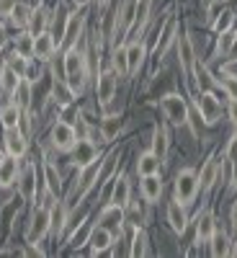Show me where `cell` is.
Masks as SVG:
<instances>
[{"label": "cell", "mask_w": 237, "mask_h": 258, "mask_svg": "<svg viewBox=\"0 0 237 258\" xmlns=\"http://www.w3.org/2000/svg\"><path fill=\"white\" fill-rule=\"evenodd\" d=\"M62 68H64V80L72 88V93L83 96L85 85H88V57L77 44L62 52Z\"/></svg>", "instance_id": "cell-1"}, {"label": "cell", "mask_w": 237, "mask_h": 258, "mask_svg": "<svg viewBox=\"0 0 237 258\" xmlns=\"http://www.w3.org/2000/svg\"><path fill=\"white\" fill-rule=\"evenodd\" d=\"M160 111H163V116H165V121L170 126H186L188 116H191V106H188V101L181 93L170 91V93H165L160 98Z\"/></svg>", "instance_id": "cell-2"}, {"label": "cell", "mask_w": 237, "mask_h": 258, "mask_svg": "<svg viewBox=\"0 0 237 258\" xmlns=\"http://www.w3.org/2000/svg\"><path fill=\"white\" fill-rule=\"evenodd\" d=\"M199 197V170L196 168H183L178 170L176 183H173V199L183 207H191Z\"/></svg>", "instance_id": "cell-3"}, {"label": "cell", "mask_w": 237, "mask_h": 258, "mask_svg": "<svg viewBox=\"0 0 237 258\" xmlns=\"http://www.w3.org/2000/svg\"><path fill=\"white\" fill-rule=\"evenodd\" d=\"M193 111H196V116H199L206 126H214V124L222 119V101H219L217 93H214V88L199 91L196 101H193Z\"/></svg>", "instance_id": "cell-4"}, {"label": "cell", "mask_w": 237, "mask_h": 258, "mask_svg": "<svg viewBox=\"0 0 237 258\" xmlns=\"http://www.w3.org/2000/svg\"><path fill=\"white\" fill-rule=\"evenodd\" d=\"M52 230V212L49 207H41L36 204L34 212H31V217H29V227H26V243L31 245H39L41 240L49 235Z\"/></svg>", "instance_id": "cell-5"}, {"label": "cell", "mask_w": 237, "mask_h": 258, "mask_svg": "<svg viewBox=\"0 0 237 258\" xmlns=\"http://www.w3.org/2000/svg\"><path fill=\"white\" fill-rule=\"evenodd\" d=\"M116 91H119V75H116V70L114 68L101 70L98 78H96V98H98V106L103 111L114 103Z\"/></svg>", "instance_id": "cell-6"}, {"label": "cell", "mask_w": 237, "mask_h": 258, "mask_svg": "<svg viewBox=\"0 0 237 258\" xmlns=\"http://www.w3.org/2000/svg\"><path fill=\"white\" fill-rule=\"evenodd\" d=\"M49 142L57 153H70L77 142V132H75V124L72 121H64V119H57L49 129Z\"/></svg>", "instance_id": "cell-7"}, {"label": "cell", "mask_w": 237, "mask_h": 258, "mask_svg": "<svg viewBox=\"0 0 237 258\" xmlns=\"http://www.w3.org/2000/svg\"><path fill=\"white\" fill-rule=\"evenodd\" d=\"M70 155H72L75 170H83V168H88V165H93V163L101 160L98 145H96V140H91V137H77L75 147L70 150Z\"/></svg>", "instance_id": "cell-8"}, {"label": "cell", "mask_w": 237, "mask_h": 258, "mask_svg": "<svg viewBox=\"0 0 237 258\" xmlns=\"http://www.w3.org/2000/svg\"><path fill=\"white\" fill-rule=\"evenodd\" d=\"M98 225H103V227H109L116 238H121V232H124V225H126V209L124 207H119V204H114V202H109L101 212H98Z\"/></svg>", "instance_id": "cell-9"}, {"label": "cell", "mask_w": 237, "mask_h": 258, "mask_svg": "<svg viewBox=\"0 0 237 258\" xmlns=\"http://www.w3.org/2000/svg\"><path fill=\"white\" fill-rule=\"evenodd\" d=\"M176 47H178V62H181L183 75L193 78V68H196V49H193V41H191L188 31H178Z\"/></svg>", "instance_id": "cell-10"}, {"label": "cell", "mask_w": 237, "mask_h": 258, "mask_svg": "<svg viewBox=\"0 0 237 258\" xmlns=\"http://www.w3.org/2000/svg\"><path fill=\"white\" fill-rule=\"evenodd\" d=\"M3 150L6 155H13V158H26L29 153V135L24 132V129H6L3 132Z\"/></svg>", "instance_id": "cell-11"}, {"label": "cell", "mask_w": 237, "mask_h": 258, "mask_svg": "<svg viewBox=\"0 0 237 258\" xmlns=\"http://www.w3.org/2000/svg\"><path fill=\"white\" fill-rule=\"evenodd\" d=\"M18 197L29 202V204H36V191H39V173H36V165H26L24 170H21L18 176Z\"/></svg>", "instance_id": "cell-12"}, {"label": "cell", "mask_w": 237, "mask_h": 258, "mask_svg": "<svg viewBox=\"0 0 237 258\" xmlns=\"http://www.w3.org/2000/svg\"><path fill=\"white\" fill-rule=\"evenodd\" d=\"M116 243V235L109 230V227H103V225H93V230H91V238H88V250H91V255H101V253H106L111 245Z\"/></svg>", "instance_id": "cell-13"}, {"label": "cell", "mask_w": 237, "mask_h": 258, "mask_svg": "<svg viewBox=\"0 0 237 258\" xmlns=\"http://www.w3.org/2000/svg\"><path fill=\"white\" fill-rule=\"evenodd\" d=\"M124 47H126V62H129V78H134L144 64L147 44H144L142 36H134V41H129V44H124Z\"/></svg>", "instance_id": "cell-14"}, {"label": "cell", "mask_w": 237, "mask_h": 258, "mask_svg": "<svg viewBox=\"0 0 237 258\" xmlns=\"http://www.w3.org/2000/svg\"><path fill=\"white\" fill-rule=\"evenodd\" d=\"M163 191H165V183H163V176L160 173H152V176H142L139 181V194L147 204H157L163 199Z\"/></svg>", "instance_id": "cell-15"}, {"label": "cell", "mask_w": 237, "mask_h": 258, "mask_svg": "<svg viewBox=\"0 0 237 258\" xmlns=\"http://www.w3.org/2000/svg\"><path fill=\"white\" fill-rule=\"evenodd\" d=\"M124 132V116L121 114H103L101 116V126H98V135H101V142H114L119 140V135Z\"/></svg>", "instance_id": "cell-16"}, {"label": "cell", "mask_w": 237, "mask_h": 258, "mask_svg": "<svg viewBox=\"0 0 237 258\" xmlns=\"http://www.w3.org/2000/svg\"><path fill=\"white\" fill-rule=\"evenodd\" d=\"M176 39H178V21H176V18H168L165 26H163V31H160L157 44H155V59H157V62L168 54L170 47L176 44Z\"/></svg>", "instance_id": "cell-17"}, {"label": "cell", "mask_w": 237, "mask_h": 258, "mask_svg": "<svg viewBox=\"0 0 237 258\" xmlns=\"http://www.w3.org/2000/svg\"><path fill=\"white\" fill-rule=\"evenodd\" d=\"M21 176V160L13 155L0 158V188H13Z\"/></svg>", "instance_id": "cell-18"}, {"label": "cell", "mask_w": 237, "mask_h": 258, "mask_svg": "<svg viewBox=\"0 0 237 258\" xmlns=\"http://www.w3.org/2000/svg\"><path fill=\"white\" fill-rule=\"evenodd\" d=\"M49 212H52V230H49V235L57 240V238H62L64 227H67V222H70V207L64 204L62 199H54Z\"/></svg>", "instance_id": "cell-19"}, {"label": "cell", "mask_w": 237, "mask_h": 258, "mask_svg": "<svg viewBox=\"0 0 237 258\" xmlns=\"http://www.w3.org/2000/svg\"><path fill=\"white\" fill-rule=\"evenodd\" d=\"M219 173H222V165L214 160V155L206 158V163H204L201 170H199V191H201V194H209V191L214 188V183L219 181Z\"/></svg>", "instance_id": "cell-20"}, {"label": "cell", "mask_w": 237, "mask_h": 258, "mask_svg": "<svg viewBox=\"0 0 237 258\" xmlns=\"http://www.w3.org/2000/svg\"><path fill=\"white\" fill-rule=\"evenodd\" d=\"M41 178H44V188L49 191L52 199H59L62 197V176L52 160H44L41 163Z\"/></svg>", "instance_id": "cell-21"}, {"label": "cell", "mask_w": 237, "mask_h": 258, "mask_svg": "<svg viewBox=\"0 0 237 258\" xmlns=\"http://www.w3.org/2000/svg\"><path fill=\"white\" fill-rule=\"evenodd\" d=\"M57 41H54V36H52V31H41V34H36V41H34V57L39 59V62H49L54 54H57Z\"/></svg>", "instance_id": "cell-22"}, {"label": "cell", "mask_w": 237, "mask_h": 258, "mask_svg": "<svg viewBox=\"0 0 237 258\" xmlns=\"http://www.w3.org/2000/svg\"><path fill=\"white\" fill-rule=\"evenodd\" d=\"M168 225H170V230H173L176 235H183L186 232V227H188V212H186V207L183 204H178L176 199L168 204Z\"/></svg>", "instance_id": "cell-23"}, {"label": "cell", "mask_w": 237, "mask_h": 258, "mask_svg": "<svg viewBox=\"0 0 237 258\" xmlns=\"http://www.w3.org/2000/svg\"><path fill=\"white\" fill-rule=\"evenodd\" d=\"M152 153L165 163L168 160V153H170V132H168V126L163 124V121H157L155 124V129H152Z\"/></svg>", "instance_id": "cell-24"}, {"label": "cell", "mask_w": 237, "mask_h": 258, "mask_svg": "<svg viewBox=\"0 0 237 258\" xmlns=\"http://www.w3.org/2000/svg\"><path fill=\"white\" fill-rule=\"evenodd\" d=\"M217 232V220H214V212H204L199 214V220H196V245H209L211 240V235Z\"/></svg>", "instance_id": "cell-25"}, {"label": "cell", "mask_w": 237, "mask_h": 258, "mask_svg": "<svg viewBox=\"0 0 237 258\" xmlns=\"http://www.w3.org/2000/svg\"><path fill=\"white\" fill-rule=\"evenodd\" d=\"M24 119H26V111L21 109V106H16L13 101L0 109V126L3 129H18L24 124Z\"/></svg>", "instance_id": "cell-26"}, {"label": "cell", "mask_w": 237, "mask_h": 258, "mask_svg": "<svg viewBox=\"0 0 237 258\" xmlns=\"http://www.w3.org/2000/svg\"><path fill=\"white\" fill-rule=\"evenodd\" d=\"M163 165H165V163L152 153V150H144V153H139V155H137V173H139V178H142V176L160 173Z\"/></svg>", "instance_id": "cell-27"}, {"label": "cell", "mask_w": 237, "mask_h": 258, "mask_svg": "<svg viewBox=\"0 0 237 258\" xmlns=\"http://www.w3.org/2000/svg\"><path fill=\"white\" fill-rule=\"evenodd\" d=\"M109 202H114V204H119V207H124V209H126L129 202H132V183H129L126 176H116V178H114L111 199H109Z\"/></svg>", "instance_id": "cell-28"}, {"label": "cell", "mask_w": 237, "mask_h": 258, "mask_svg": "<svg viewBox=\"0 0 237 258\" xmlns=\"http://www.w3.org/2000/svg\"><path fill=\"white\" fill-rule=\"evenodd\" d=\"M83 29H85V16H80V13H72L70 16V24H67V31H64V39H62V52L64 49H70V47H75L77 44V36L83 34Z\"/></svg>", "instance_id": "cell-29"}, {"label": "cell", "mask_w": 237, "mask_h": 258, "mask_svg": "<svg viewBox=\"0 0 237 258\" xmlns=\"http://www.w3.org/2000/svg\"><path fill=\"white\" fill-rule=\"evenodd\" d=\"M149 253V238H147V230L142 225H134L132 227V240H129V255H147Z\"/></svg>", "instance_id": "cell-30"}, {"label": "cell", "mask_w": 237, "mask_h": 258, "mask_svg": "<svg viewBox=\"0 0 237 258\" xmlns=\"http://www.w3.org/2000/svg\"><path fill=\"white\" fill-rule=\"evenodd\" d=\"M54 103H57V109H62V106H70V103H75V93H72V88L67 85V80H57L54 78V83H52V96H49Z\"/></svg>", "instance_id": "cell-31"}, {"label": "cell", "mask_w": 237, "mask_h": 258, "mask_svg": "<svg viewBox=\"0 0 237 258\" xmlns=\"http://www.w3.org/2000/svg\"><path fill=\"white\" fill-rule=\"evenodd\" d=\"M209 253L217 255V258L232 255V238H229V232H224V230L217 227V232H214L211 240H209Z\"/></svg>", "instance_id": "cell-32"}, {"label": "cell", "mask_w": 237, "mask_h": 258, "mask_svg": "<svg viewBox=\"0 0 237 258\" xmlns=\"http://www.w3.org/2000/svg\"><path fill=\"white\" fill-rule=\"evenodd\" d=\"M214 88H222V93L227 98H237V75L227 68H222L217 75H214Z\"/></svg>", "instance_id": "cell-33"}, {"label": "cell", "mask_w": 237, "mask_h": 258, "mask_svg": "<svg viewBox=\"0 0 237 258\" xmlns=\"http://www.w3.org/2000/svg\"><path fill=\"white\" fill-rule=\"evenodd\" d=\"M49 24H52V11H47L44 6H36L31 13V21H29V31L36 36L41 31H49Z\"/></svg>", "instance_id": "cell-34"}, {"label": "cell", "mask_w": 237, "mask_h": 258, "mask_svg": "<svg viewBox=\"0 0 237 258\" xmlns=\"http://www.w3.org/2000/svg\"><path fill=\"white\" fill-rule=\"evenodd\" d=\"M70 16L72 13H67L64 8H59V11H54L52 13V36H54V41H57V47H62V39H64V31H67V24H70Z\"/></svg>", "instance_id": "cell-35"}, {"label": "cell", "mask_w": 237, "mask_h": 258, "mask_svg": "<svg viewBox=\"0 0 237 258\" xmlns=\"http://www.w3.org/2000/svg\"><path fill=\"white\" fill-rule=\"evenodd\" d=\"M31 13H34V6L26 3V0H18V6L13 8V13H11L8 18H11V24H13L16 29H29Z\"/></svg>", "instance_id": "cell-36"}, {"label": "cell", "mask_w": 237, "mask_h": 258, "mask_svg": "<svg viewBox=\"0 0 237 258\" xmlns=\"http://www.w3.org/2000/svg\"><path fill=\"white\" fill-rule=\"evenodd\" d=\"M31 98H34V96H31V80L24 78V80L18 83V88L11 93V101H13L16 106H21V109L29 114V109H31Z\"/></svg>", "instance_id": "cell-37"}, {"label": "cell", "mask_w": 237, "mask_h": 258, "mask_svg": "<svg viewBox=\"0 0 237 258\" xmlns=\"http://www.w3.org/2000/svg\"><path fill=\"white\" fill-rule=\"evenodd\" d=\"M149 13H152V0H137V21H134V36H142L147 24H149Z\"/></svg>", "instance_id": "cell-38"}, {"label": "cell", "mask_w": 237, "mask_h": 258, "mask_svg": "<svg viewBox=\"0 0 237 258\" xmlns=\"http://www.w3.org/2000/svg\"><path fill=\"white\" fill-rule=\"evenodd\" d=\"M21 80H24V78H18V75L8 68V64L3 62V68H0V91H3V93L11 98V93L18 88V83H21Z\"/></svg>", "instance_id": "cell-39"}, {"label": "cell", "mask_w": 237, "mask_h": 258, "mask_svg": "<svg viewBox=\"0 0 237 258\" xmlns=\"http://www.w3.org/2000/svg\"><path fill=\"white\" fill-rule=\"evenodd\" d=\"M6 64L18 75V78H29V70H31V59L24 57V54H18L16 49L11 52V57L6 59Z\"/></svg>", "instance_id": "cell-40"}, {"label": "cell", "mask_w": 237, "mask_h": 258, "mask_svg": "<svg viewBox=\"0 0 237 258\" xmlns=\"http://www.w3.org/2000/svg\"><path fill=\"white\" fill-rule=\"evenodd\" d=\"M34 41H36V36L29 31V29H24L18 36H16V52L18 54H24V57H29V59H34Z\"/></svg>", "instance_id": "cell-41"}, {"label": "cell", "mask_w": 237, "mask_h": 258, "mask_svg": "<svg viewBox=\"0 0 237 258\" xmlns=\"http://www.w3.org/2000/svg\"><path fill=\"white\" fill-rule=\"evenodd\" d=\"M234 11H222V13H217L214 16V24H211V29H214V34H227V31H232L234 29Z\"/></svg>", "instance_id": "cell-42"}, {"label": "cell", "mask_w": 237, "mask_h": 258, "mask_svg": "<svg viewBox=\"0 0 237 258\" xmlns=\"http://www.w3.org/2000/svg\"><path fill=\"white\" fill-rule=\"evenodd\" d=\"M111 68L116 70V75H119V78H129V62H126V47H124V44L114 47Z\"/></svg>", "instance_id": "cell-43"}, {"label": "cell", "mask_w": 237, "mask_h": 258, "mask_svg": "<svg viewBox=\"0 0 237 258\" xmlns=\"http://www.w3.org/2000/svg\"><path fill=\"white\" fill-rule=\"evenodd\" d=\"M91 230H93V225H85V222H80L77 225V230L70 235V245H88V238H91Z\"/></svg>", "instance_id": "cell-44"}, {"label": "cell", "mask_w": 237, "mask_h": 258, "mask_svg": "<svg viewBox=\"0 0 237 258\" xmlns=\"http://www.w3.org/2000/svg\"><path fill=\"white\" fill-rule=\"evenodd\" d=\"M232 44H234V34L232 31H227V34H219V39H217V57H227V52L232 49Z\"/></svg>", "instance_id": "cell-45"}, {"label": "cell", "mask_w": 237, "mask_h": 258, "mask_svg": "<svg viewBox=\"0 0 237 258\" xmlns=\"http://www.w3.org/2000/svg\"><path fill=\"white\" fill-rule=\"evenodd\" d=\"M224 160H227L229 165L237 160V132L229 137V142H227V147H224Z\"/></svg>", "instance_id": "cell-46"}, {"label": "cell", "mask_w": 237, "mask_h": 258, "mask_svg": "<svg viewBox=\"0 0 237 258\" xmlns=\"http://www.w3.org/2000/svg\"><path fill=\"white\" fill-rule=\"evenodd\" d=\"M227 119L237 129V98H229V103H227Z\"/></svg>", "instance_id": "cell-47"}, {"label": "cell", "mask_w": 237, "mask_h": 258, "mask_svg": "<svg viewBox=\"0 0 237 258\" xmlns=\"http://www.w3.org/2000/svg\"><path fill=\"white\" fill-rule=\"evenodd\" d=\"M16 6H18V0H0V13H3V18H8Z\"/></svg>", "instance_id": "cell-48"}, {"label": "cell", "mask_w": 237, "mask_h": 258, "mask_svg": "<svg viewBox=\"0 0 237 258\" xmlns=\"http://www.w3.org/2000/svg\"><path fill=\"white\" fill-rule=\"evenodd\" d=\"M229 222H232V232H234V238H237V202L229 209Z\"/></svg>", "instance_id": "cell-49"}, {"label": "cell", "mask_w": 237, "mask_h": 258, "mask_svg": "<svg viewBox=\"0 0 237 258\" xmlns=\"http://www.w3.org/2000/svg\"><path fill=\"white\" fill-rule=\"evenodd\" d=\"M6 44H8V31H6V26H0V52L6 49Z\"/></svg>", "instance_id": "cell-50"}, {"label": "cell", "mask_w": 237, "mask_h": 258, "mask_svg": "<svg viewBox=\"0 0 237 258\" xmlns=\"http://www.w3.org/2000/svg\"><path fill=\"white\" fill-rule=\"evenodd\" d=\"M93 0H70V6H75V8H85V6H91Z\"/></svg>", "instance_id": "cell-51"}, {"label": "cell", "mask_w": 237, "mask_h": 258, "mask_svg": "<svg viewBox=\"0 0 237 258\" xmlns=\"http://www.w3.org/2000/svg\"><path fill=\"white\" fill-rule=\"evenodd\" d=\"M232 181H234V186H237V160L232 163Z\"/></svg>", "instance_id": "cell-52"}, {"label": "cell", "mask_w": 237, "mask_h": 258, "mask_svg": "<svg viewBox=\"0 0 237 258\" xmlns=\"http://www.w3.org/2000/svg\"><path fill=\"white\" fill-rule=\"evenodd\" d=\"M6 155V150H3V145H0V158H3Z\"/></svg>", "instance_id": "cell-53"}, {"label": "cell", "mask_w": 237, "mask_h": 258, "mask_svg": "<svg viewBox=\"0 0 237 258\" xmlns=\"http://www.w3.org/2000/svg\"><path fill=\"white\" fill-rule=\"evenodd\" d=\"M232 34H234V41H237V26H234V29H232Z\"/></svg>", "instance_id": "cell-54"}, {"label": "cell", "mask_w": 237, "mask_h": 258, "mask_svg": "<svg viewBox=\"0 0 237 258\" xmlns=\"http://www.w3.org/2000/svg\"><path fill=\"white\" fill-rule=\"evenodd\" d=\"M98 3H106V0H98Z\"/></svg>", "instance_id": "cell-55"}, {"label": "cell", "mask_w": 237, "mask_h": 258, "mask_svg": "<svg viewBox=\"0 0 237 258\" xmlns=\"http://www.w3.org/2000/svg\"><path fill=\"white\" fill-rule=\"evenodd\" d=\"M0 18H3V13H0Z\"/></svg>", "instance_id": "cell-56"}]
</instances>
